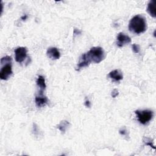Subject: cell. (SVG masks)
Instances as JSON below:
<instances>
[{
	"label": "cell",
	"instance_id": "obj_14",
	"mask_svg": "<svg viewBox=\"0 0 156 156\" xmlns=\"http://www.w3.org/2000/svg\"><path fill=\"white\" fill-rule=\"evenodd\" d=\"M145 138L146 139V140H145L144 139H143V141L144 142L145 145H146V146H149L150 147H152L154 149H155V147L154 145L152 144V141H151L149 138Z\"/></svg>",
	"mask_w": 156,
	"mask_h": 156
},
{
	"label": "cell",
	"instance_id": "obj_1",
	"mask_svg": "<svg viewBox=\"0 0 156 156\" xmlns=\"http://www.w3.org/2000/svg\"><path fill=\"white\" fill-rule=\"evenodd\" d=\"M147 24L145 18L140 15L134 16L129 21V29L135 34H140L146 31Z\"/></svg>",
	"mask_w": 156,
	"mask_h": 156
},
{
	"label": "cell",
	"instance_id": "obj_15",
	"mask_svg": "<svg viewBox=\"0 0 156 156\" xmlns=\"http://www.w3.org/2000/svg\"><path fill=\"white\" fill-rule=\"evenodd\" d=\"M132 50H133L134 53H135V54L138 53L140 52V46L137 44H132Z\"/></svg>",
	"mask_w": 156,
	"mask_h": 156
},
{
	"label": "cell",
	"instance_id": "obj_7",
	"mask_svg": "<svg viewBox=\"0 0 156 156\" xmlns=\"http://www.w3.org/2000/svg\"><path fill=\"white\" fill-rule=\"evenodd\" d=\"M116 44L118 47H122L124 45L131 42L130 38L122 32H119L116 37Z\"/></svg>",
	"mask_w": 156,
	"mask_h": 156
},
{
	"label": "cell",
	"instance_id": "obj_19",
	"mask_svg": "<svg viewBox=\"0 0 156 156\" xmlns=\"http://www.w3.org/2000/svg\"><path fill=\"white\" fill-rule=\"evenodd\" d=\"M81 34V31L78 29H76L75 28L74 29V31H73V34H74V36H76V35H79Z\"/></svg>",
	"mask_w": 156,
	"mask_h": 156
},
{
	"label": "cell",
	"instance_id": "obj_4",
	"mask_svg": "<svg viewBox=\"0 0 156 156\" xmlns=\"http://www.w3.org/2000/svg\"><path fill=\"white\" fill-rule=\"evenodd\" d=\"M135 113L136 115V118L140 123L145 125L149 122L153 117V112L150 110H136Z\"/></svg>",
	"mask_w": 156,
	"mask_h": 156
},
{
	"label": "cell",
	"instance_id": "obj_17",
	"mask_svg": "<svg viewBox=\"0 0 156 156\" xmlns=\"http://www.w3.org/2000/svg\"><path fill=\"white\" fill-rule=\"evenodd\" d=\"M127 130L125 127H122L121 128L120 130H119V133L121 135H124V136H126L127 135Z\"/></svg>",
	"mask_w": 156,
	"mask_h": 156
},
{
	"label": "cell",
	"instance_id": "obj_8",
	"mask_svg": "<svg viewBox=\"0 0 156 156\" xmlns=\"http://www.w3.org/2000/svg\"><path fill=\"white\" fill-rule=\"evenodd\" d=\"M46 55L52 60H57L60 57V53L58 49L55 47L49 48L46 51Z\"/></svg>",
	"mask_w": 156,
	"mask_h": 156
},
{
	"label": "cell",
	"instance_id": "obj_2",
	"mask_svg": "<svg viewBox=\"0 0 156 156\" xmlns=\"http://www.w3.org/2000/svg\"><path fill=\"white\" fill-rule=\"evenodd\" d=\"M2 66L0 71V78L1 80H6L11 76L13 73L12 68V57L9 55L3 57L1 59Z\"/></svg>",
	"mask_w": 156,
	"mask_h": 156
},
{
	"label": "cell",
	"instance_id": "obj_12",
	"mask_svg": "<svg viewBox=\"0 0 156 156\" xmlns=\"http://www.w3.org/2000/svg\"><path fill=\"white\" fill-rule=\"evenodd\" d=\"M146 10L151 16H152L153 18H155L156 15H155V1H151L148 3Z\"/></svg>",
	"mask_w": 156,
	"mask_h": 156
},
{
	"label": "cell",
	"instance_id": "obj_13",
	"mask_svg": "<svg viewBox=\"0 0 156 156\" xmlns=\"http://www.w3.org/2000/svg\"><path fill=\"white\" fill-rule=\"evenodd\" d=\"M69 122L68 121L63 120L57 126V128L62 133H65V132H66V130L67 128L69 127Z\"/></svg>",
	"mask_w": 156,
	"mask_h": 156
},
{
	"label": "cell",
	"instance_id": "obj_6",
	"mask_svg": "<svg viewBox=\"0 0 156 156\" xmlns=\"http://www.w3.org/2000/svg\"><path fill=\"white\" fill-rule=\"evenodd\" d=\"M91 61L87 52L84 53L80 57L79 62L77 65L76 69L77 71H79L82 68L88 66L90 65V64L91 63Z\"/></svg>",
	"mask_w": 156,
	"mask_h": 156
},
{
	"label": "cell",
	"instance_id": "obj_5",
	"mask_svg": "<svg viewBox=\"0 0 156 156\" xmlns=\"http://www.w3.org/2000/svg\"><path fill=\"white\" fill-rule=\"evenodd\" d=\"M27 50L25 47H18L15 50V58L18 63H22L27 57Z\"/></svg>",
	"mask_w": 156,
	"mask_h": 156
},
{
	"label": "cell",
	"instance_id": "obj_11",
	"mask_svg": "<svg viewBox=\"0 0 156 156\" xmlns=\"http://www.w3.org/2000/svg\"><path fill=\"white\" fill-rule=\"evenodd\" d=\"M36 83H37V86L40 88V93H43L46 87L44 77L41 75L38 76L37 79Z\"/></svg>",
	"mask_w": 156,
	"mask_h": 156
},
{
	"label": "cell",
	"instance_id": "obj_16",
	"mask_svg": "<svg viewBox=\"0 0 156 156\" xmlns=\"http://www.w3.org/2000/svg\"><path fill=\"white\" fill-rule=\"evenodd\" d=\"M118 94H119V91L117 89H113V91H112V93H111V95H112V98H113L118 96Z\"/></svg>",
	"mask_w": 156,
	"mask_h": 156
},
{
	"label": "cell",
	"instance_id": "obj_18",
	"mask_svg": "<svg viewBox=\"0 0 156 156\" xmlns=\"http://www.w3.org/2000/svg\"><path fill=\"white\" fill-rule=\"evenodd\" d=\"M84 105H85V107H87V108H90V107H91V102H90V101L89 99L87 98V97L85 98V99Z\"/></svg>",
	"mask_w": 156,
	"mask_h": 156
},
{
	"label": "cell",
	"instance_id": "obj_20",
	"mask_svg": "<svg viewBox=\"0 0 156 156\" xmlns=\"http://www.w3.org/2000/svg\"><path fill=\"white\" fill-rule=\"evenodd\" d=\"M27 15H26V14H25L24 15H23L21 17V20L23 21H25L26 20H27Z\"/></svg>",
	"mask_w": 156,
	"mask_h": 156
},
{
	"label": "cell",
	"instance_id": "obj_3",
	"mask_svg": "<svg viewBox=\"0 0 156 156\" xmlns=\"http://www.w3.org/2000/svg\"><path fill=\"white\" fill-rule=\"evenodd\" d=\"M87 54L91 62L95 63L101 62L105 58V53L104 49L99 46L91 48Z\"/></svg>",
	"mask_w": 156,
	"mask_h": 156
},
{
	"label": "cell",
	"instance_id": "obj_10",
	"mask_svg": "<svg viewBox=\"0 0 156 156\" xmlns=\"http://www.w3.org/2000/svg\"><path fill=\"white\" fill-rule=\"evenodd\" d=\"M108 77L115 82H119L123 78L122 74L119 69H115L110 71L108 74Z\"/></svg>",
	"mask_w": 156,
	"mask_h": 156
},
{
	"label": "cell",
	"instance_id": "obj_9",
	"mask_svg": "<svg viewBox=\"0 0 156 156\" xmlns=\"http://www.w3.org/2000/svg\"><path fill=\"white\" fill-rule=\"evenodd\" d=\"M35 102L38 107H41L48 102V99L46 96L43 95V93H40V94L35 97Z\"/></svg>",
	"mask_w": 156,
	"mask_h": 156
}]
</instances>
